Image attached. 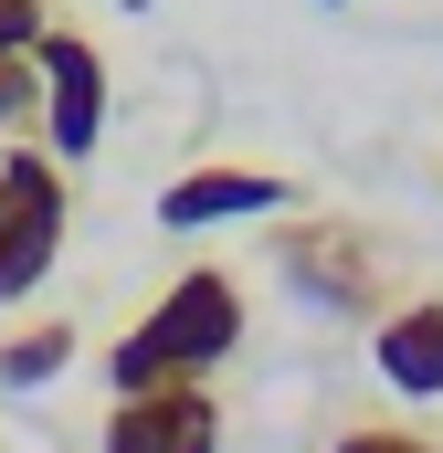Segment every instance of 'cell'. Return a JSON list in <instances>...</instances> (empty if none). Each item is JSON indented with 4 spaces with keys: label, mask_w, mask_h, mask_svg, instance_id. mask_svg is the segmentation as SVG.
<instances>
[{
    "label": "cell",
    "mask_w": 443,
    "mask_h": 453,
    "mask_svg": "<svg viewBox=\"0 0 443 453\" xmlns=\"http://www.w3.org/2000/svg\"><path fill=\"white\" fill-rule=\"evenodd\" d=\"M127 11H148V0H127Z\"/></svg>",
    "instance_id": "12"
},
{
    "label": "cell",
    "mask_w": 443,
    "mask_h": 453,
    "mask_svg": "<svg viewBox=\"0 0 443 453\" xmlns=\"http://www.w3.org/2000/svg\"><path fill=\"white\" fill-rule=\"evenodd\" d=\"M32 64H43V158H53V169H85V158L106 148V53L53 21Z\"/></svg>",
    "instance_id": "4"
},
{
    "label": "cell",
    "mask_w": 443,
    "mask_h": 453,
    "mask_svg": "<svg viewBox=\"0 0 443 453\" xmlns=\"http://www.w3.org/2000/svg\"><path fill=\"white\" fill-rule=\"evenodd\" d=\"M53 32V0H0V53H43Z\"/></svg>",
    "instance_id": "11"
},
{
    "label": "cell",
    "mask_w": 443,
    "mask_h": 453,
    "mask_svg": "<svg viewBox=\"0 0 443 453\" xmlns=\"http://www.w3.org/2000/svg\"><path fill=\"white\" fill-rule=\"evenodd\" d=\"M369 369H380L401 401H443V296H401V306L369 327Z\"/></svg>",
    "instance_id": "7"
},
{
    "label": "cell",
    "mask_w": 443,
    "mask_h": 453,
    "mask_svg": "<svg viewBox=\"0 0 443 453\" xmlns=\"http://www.w3.org/2000/svg\"><path fill=\"white\" fill-rule=\"evenodd\" d=\"M232 348H243V285H232L222 264H190V274L106 348V380H116V401H137V390H190V380H212Z\"/></svg>",
    "instance_id": "1"
},
{
    "label": "cell",
    "mask_w": 443,
    "mask_h": 453,
    "mask_svg": "<svg viewBox=\"0 0 443 453\" xmlns=\"http://www.w3.org/2000/svg\"><path fill=\"white\" fill-rule=\"evenodd\" d=\"M106 453H222V401H212V380L116 401V411H106Z\"/></svg>",
    "instance_id": "6"
},
{
    "label": "cell",
    "mask_w": 443,
    "mask_h": 453,
    "mask_svg": "<svg viewBox=\"0 0 443 453\" xmlns=\"http://www.w3.org/2000/svg\"><path fill=\"white\" fill-rule=\"evenodd\" d=\"M64 222H74V169H53L43 137L0 148V296H32L53 274Z\"/></svg>",
    "instance_id": "3"
},
{
    "label": "cell",
    "mask_w": 443,
    "mask_h": 453,
    "mask_svg": "<svg viewBox=\"0 0 443 453\" xmlns=\"http://www.w3.org/2000/svg\"><path fill=\"white\" fill-rule=\"evenodd\" d=\"M43 137V64L32 53H0V148Z\"/></svg>",
    "instance_id": "9"
},
{
    "label": "cell",
    "mask_w": 443,
    "mask_h": 453,
    "mask_svg": "<svg viewBox=\"0 0 443 453\" xmlns=\"http://www.w3.org/2000/svg\"><path fill=\"white\" fill-rule=\"evenodd\" d=\"M275 274H285L296 306L348 317V327H380V317L401 306V296H391V253H380V232H369V222H338V211H296V222L275 232Z\"/></svg>",
    "instance_id": "2"
},
{
    "label": "cell",
    "mask_w": 443,
    "mask_h": 453,
    "mask_svg": "<svg viewBox=\"0 0 443 453\" xmlns=\"http://www.w3.org/2000/svg\"><path fill=\"white\" fill-rule=\"evenodd\" d=\"M328 11H348V0H328Z\"/></svg>",
    "instance_id": "13"
},
{
    "label": "cell",
    "mask_w": 443,
    "mask_h": 453,
    "mask_svg": "<svg viewBox=\"0 0 443 453\" xmlns=\"http://www.w3.org/2000/svg\"><path fill=\"white\" fill-rule=\"evenodd\" d=\"M328 453H443L433 433H412V422H348Z\"/></svg>",
    "instance_id": "10"
},
{
    "label": "cell",
    "mask_w": 443,
    "mask_h": 453,
    "mask_svg": "<svg viewBox=\"0 0 443 453\" xmlns=\"http://www.w3.org/2000/svg\"><path fill=\"white\" fill-rule=\"evenodd\" d=\"M285 201H296V180H285V169H253V158H201V169H180V180L159 190V232L264 222V211H285Z\"/></svg>",
    "instance_id": "5"
},
{
    "label": "cell",
    "mask_w": 443,
    "mask_h": 453,
    "mask_svg": "<svg viewBox=\"0 0 443 453\" xmlns=\"http://www.w3.org/2000/svg\"><path fill=\"white\" fill-rule=\"evenodd\" d=\"M74 348H85V338H74L64 317H32L21 338H0V390H43V380H64Z\"/></svg>",
    "instance_id": "8"
}]
</instances>
